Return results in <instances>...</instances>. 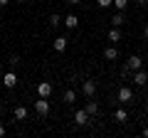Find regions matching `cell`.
<instances>
[{
    "mask_svg": "<svg viewBox=\"0 0 148 138\" xmlns=\"http://www.w3.org/2000/svg\"><path fill=\"white\" fill-rule=\"evenodd\" d=\"M35 111L40 113V116H47L49 113V101L45 99V96H40V101H35Z\"/></svg>",
    "mask_w": 148,
    "mask_h": 138,
    "instance_id": "cell-1",
    "label": "cell"
},
{
    "mask_svg": "<svg viewBox=\"0 0 148 138\" xmlns=\"http://www.w3.org/2000/svg\"><path fill=\"white\" fill-rule=\"evenodd\" d=\"M133 84H138V86L148 84V74L143 72V69H136V72H133Z\"/></svg>",
    "mask_w": 148,
    "mask_h": 138,
    "instance_id": "cell-2",
    "label": "cell"
},
{
    "mask_svg": "<svg viewBox=\"0 0 148 138\" xmlns=\"http://www.w3.org/2000/svg\"><path fill=\"white\" fill-rule=\"evenodd\" d=\"M119 101H121V104H128V101L133 99V91L128 89V86H121V89H119V96H116Z\"/></svg>",
    "mask_w": 148,
    "mask_h": 138,
    "instance_id": "cell-3",
    "label": "cell"
},
{
    "mask_svg": "<svg viewBox=\"0 0 148 138\" xmlns=\"http://www.w3.org/2000/svg\"><path fill=\"white\" fill-rule=\"evenodd\" d=\"M141 67H143V59H141V57H136V54L128 57V62H126V69H128V72H136V69H141Z\"/></svg>",
    "mask_w": 148,
    "mask_h": 138,
    "instance_id": "cell-4",
    "label": "cell"
},
{
    "mask_svg": "<svg viewBox=\"0 0 148 138\" xmlns=\"http://www.w3.org/2000/svg\"><path fill=\"white\" fill-rule=\"evenodd\" d=\"M89 118H91V116H89V113L84 111V109L74 113V123H77V126H86V123H89Z\"/></svg>",
    "mask_w": 148,
    "mask_h": 138,
    "instance_id": "cell-5",
    "label": "cell"
},
{
    "mask_svg": "<svg viewBox=\"0 0 148 138\" xmlns=\"http://www.w3.org/2000/svg\"><path fill=\"white\" fill-rule=\"evenodd\" d=\"M82 91L91 99V96H94V91H96V81H94V79H86L84 84H82Z\"/></svg>",
    "mask_w": 148,
    "mask_h": 138,
    "instance_id": "cell-6",
    "label": "cell"
},
{
    "mask_svg": "<svg viewBox=\"0 0 148 138\" xmlns=\"http://www.w3.org/2000/svg\"><path fill=\"white\" fill-rule=\"evenodd\" d=\"M37 94H40V96H45V99H47V96L52 94V84H49V81H42V84L37 86Z\"/></svg>",
    "mask_w": 148,
    "mask_h": 138,
    "instance_id": "cell-7",
    "label": "cell"
},
{
    "mask_svg": "<svg viewBox=\"0 0 148 138\" xmlns=\"http://www.w3.org/2000/svg\"><path fill=\"white\" fill-rule=\"evenodd\" d=\"M3 84H5L8 89H12V86L17 84V77H15V72H8V74L3 77Z\"/></svg>",
    "mask_w": 148,
    "mask_h": 138,
    "instance_id": "cell-8",
    "label": "cell"
},
{
    "mask_svg": "<svg viewBox=\"0 0 148 138\" xmlns=\"http://www.w3.org/2000/svg\"><path fill=\"white\" fill-rule=\"evenodd\" d=\"M62 25L67 27V30H74V27L79 25V20H77V15H67V17L62 20Z\"/></svg>",
    "mask_w": 148,
    "mask_h": 138,
    "instance_id": "cell-9",
    "label": "cell"
},
{
    "mask_svg": "<svg viewBox=\"0 0 148 138\" xmlns=\"http://www.w3.org/2000/svg\"><path fill=\"white\" fill-rule=\"evenodd\" d=\"M84 111L89 113V116H96V113H99V104H96V101H86Z\"/></svg>",
    "mask_w": 148,
    "mask_h": 138,
    "instance_id": "cell-10",
    "label": "cell"
},
{
    "mask_svg": "<svg viewBox=\"0 0 148 138\" xmlns=\"http://www.w3.org/2000/svg\"><path fill=\"white\" fill-rule=\"evenodd\" d=\"M104 57L109 59V62H114V59H119V49L116 47H106L104 49Z\"/></svg>",
    "mask_w": 148,
    "mask_h": 138,
    "instance_id": "cell-11",
    "label": "cell"
},
{
    "mask_svg": "<svg viewBox=\"0 0 148 138\" xmlns=\"http://www.w3.org/2000/svg\"><path fill=\"white\" fill-rule=\"evenodd\" d=\"M67 49V37H57L54 40V52H64Z\"/></svg>",
    "mask_w": 148,
    "mask_h": 138,
    "instance_id": "cell-12",
    "label": "cell"
},
{
    "mask_svg": "<svg viewBox=\"0 0 148 138\" xmlns=\"http://www.w3.org/2000/svg\"><path fill=\"white\" fill-rule=\"evenodd\" d=\"M12 113H15L17 121H25V118H27V109L25 106H15V111H12Z\"/></svg>",
    "mask_w": 148,
    "mask_h": 138,
    "instance_id": "cell-13",
    "label": "cell"
},
{
    "mask_svg": "<svg viewBox=\"0 0 148 138\" xmlns=\"http://www.w3.org/2000/svg\"><path fill=\"white\" fill-rule=\"evenodd\" d=\"M121 40V32H119V27H111L109 30V42H119Z\"/></svg>",
    "mask_w": 148,
    "mask_h": 138,
    "instance_id": "cell-14",
    "label": "cell"
},
{
    "mask_svg": "<svg viewBox=\"0 0 148 138\" xmlns=\"http://www.w3.org/2000/svg\"><path fill=\"white\" fill-rule=\"evenodd\" d=\"M114 118H116V121H119V123H126V118H128V113H126V111H123V109H119V111H116V113H114Z\"/></svg>",
    "mask_w": 148,
    "mask_h": 138,
    "instance_id": "cell-15",
    "label": "cell"
},
{
    "mask_svg": "<svg viewBox=\"0 0 148 138\" xmlns=\"http://www.w3.org/2000/svg\"><path fill=\"white\" fill-rule=\"evenodd\" d=\"M74 99H77V96H74V91H72V89L64 91V104H74Z\"/></svg>",
    "mask_w": 148,
    "mask_h": 138,
    "instance_id": "cell-16",
    "label": "cell"
},
{
    "mask_svg": "<svg viewBox=\"0 0 148 138\" xmlns=\"http://www.w3.org/2000/svg\"><path fill=\"white\" fill-rule=\"evenodd\" d=\"M114 8H116V10H126V8H128V0H114Z\"/></svg>",
    "mask_w": 148,
    "mask_h": 138,
    "instance_id": "cell-17",
    "label": "cell"
},
{
    "mask_svg": "<svg viewBox=\"0 0 148 138\" xmlns=\"http://www.w3.org/2000/svg\"><path fill=\"white\" fill-rule=\"evenodd\" d=\"M49 25H52V27H59V25H62V17H59L57 12H54V15L49 17Z\"/></svg>",
    "mask_w": 148,
    "mask_h": 138,
    "instance_id": "cell-18",
    "label": "cell"
},
{
    "mask_svg": "<svg viewBox=\"0 0 148 138\" xmlns=\"http://www.w3.org/2000/svg\"><path fill=\"white\" fill-rule=\"evenodd\" d=\"M111 22H114V27H119V25H123V15H121V12H116V15L111 17Z\"/></svg>",
    "mask_w": 148,
    "mask_h": 138,
    "instance_id": "cell-19",
    "label": "cell"
},
{
    "mask_svg": "<svg viewBox=\"0 0 148 138\" xmlns=\"http://www.w3.org/2000/svg\"><path fill=\"white\" fill-rule=\"evenodd\" d=\"M96 5H99V8H111V5H114V0H96Z\"/></svg>",
    "mask_w": 148,
    "mask_h": 138,
    "instance_id": "cell-20",
    "label": "cell"
},
{
    "mask_svg": "<svg viewBox=\"0 0 148 138\" xmlns=\"http://www.w3.org/2000/svg\"><path fill=\"white\" fill-rule=\"evenodd\" d=\"M133 3H136V5H141V8H143V5H148V0H133Z\"/></svg>",
    "mask_w": 148,
    "mask_h": 138,
    "instance_id": "cell-21",
    "label": "cell"
},
{
    "mask_svg": "<svg viewBox=\"0 0 148 138\" xmlns=\"http://www.w3.org/2000/svg\"><path fill=\"white\" fill-rule=\"evenodd\" d=\"M8 3H10V0H0V8H5V5H8Z\"/></svg>",
    "mask_w": 148,
    "mask_h": 138,
    "instance_id": "cell-22",
    "label": "cell"
},
{
    "mask_svg": "<svg viewBox=\"0 0 148 138\" xmlns=\"http://www.w3.org/2000/svg\"><path fill=\"white\" fill-rule=\"evenodd\" d=\"M3 136H5V126H0V138H3Z\"/></svg>",
    "mask_w": 148,
    "mask_h": 138,
    "instance_id": "cell-23",
    "label": "cell"
},
{
    "mask_svg": "<svg viewBox=\"0 0 148 138\" xmlns=\"http://www.w3.org/2000/svg\"><path fill=\"white\" fill-rule=\"evenodd\" d=\"M143 35H146V37H148V25H146V27H143Z\"/></svg>",
    "mask_w": 148,
    "mask_h": 138,
    "instance_id": "cell-24",
    "label": "cell"
},
{
    "mask_svg": "<svg viewBox=\"0 0 148 138\" xmlns=\"http://www.w3.org/2000/svg\"><path fill=\"white\" fill-rule=\"evenodd\" d=\"M67 3H72V5H77V3H79V0H67Z\"/></svg>",
    "mask_w": 148,
    "mask_h": 138,
    "instance_id": "cell-25",
    "label": "cell"
},
{
    "mask_svg": "<svg viewBox=\"0 0 148 138\" xmlns=\"http://www.w3.org/2000/svg\"><path fill=\"white\" fill-rule=\"evenodd\" d=\"M143 136H146V138H148V128H143Z\"/></svg>",
    "mask_w": 148,
    "mask_h": 138,
    "instance_id": "cell-26",
    "label": "cell"
},
{
    "mask_svg": "<svg viewBox=\"0 0 148 138\" xmlns=\"http://www.w3.org/2000/svg\"><path fill=\"white\" fill-rule=\"evenodd\" d=\"M17 3H25V0H17Z\"/></svg>",
    "mask_w": 148,
    "mask_h": 138,
    "instance_id": "cell-27",
    "label": "cell"
},
{
    "mask_svg": "<svg viewBox=\"0 0 148 138\" xmlns=\"http://www.w3.org/2000/svg\"><path fill=\"white\" fill-rule=\"evenodd\" d=\"M146 49H148V44H146Z\"/></svg>",
    "mask_w": 148,
    "mask_h": 138,
    "instance_id": "cell-28",
    "label": "cell"
}]
</instances>
